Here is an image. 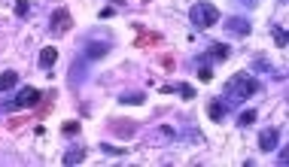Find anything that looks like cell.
<instances>
[{
  "instance_id": "obj_1",
  "label": "cell",
  "mask_w": 289,
  "mask_h": 167,
  "mask_svg": "<svg viewBox=\"0 0 289 167\" xmlns=\"http://www.w3.org/2000/svg\"><path fill=\"white\" fill-rule=\"evenodd\" d=\"M259 91H262V82L256 76H250V73H234L229 82L223 85V98L229 104H240V101H247V98H253Z\"/></svg>"
},
{
  "instance_id": "obj_2",
  "label": "cell",
  "mask_w": 289,
  "mask_h": 167,
  "mask_svg": "<svg viewBox=\"0 0 289 167\" xmlns=\"http://www.w3.org/2000/svg\"><path fill=\"white\" fill-rule=\"evenodd\" d=\"M189 21H192L198 31H207V28L219 25V6L210 3V0H195L192 9H189Z\"/></svg>"
},
{
  "instance_id": "obj_3",
  "label": "cell",
  "mask_w": 289,
  "mask_h": 167,
  "mask_svg": "<svg viewBox=\"0 0 289 167\" xmlns=\"http://www.w3.org/2000/svg\"><path fill=\"white\" fill-rule=\"evenodd\" d=\"M43 94H46V91H40V88H34V85H25L12 101L3 104V110H34V107L43 101Z\"/></svg>"
},
{
  "instance_id": "obj_4",
  "label": "cell",
  "mask_w": 289,
  "mask_h": 167,
  "mask_svg": "<svg viewBox=\"0 0 289 167\" xmlns=\"http://www.w3.org/2000/svg\"><path fill=\"white\" fill-rule=\"evenodd\" d=\"M134 28V49H140V52H146V49H159L162 43H165V34H159V31H146L140 21H134L131 25Z\"/></svg>"
},
{
  "instance_id": "obj_5",
  "label": "cell",
  "mask_w": 289,
  "mask_h": 167,
  "mask_svg": "<svg viewBox=\"0 0 289 167\" xmlns=\"http://www.w3.org/2000/svg\"><path fill=\"white\" fill-rule=\"evenodd\" d=\"M70 28H73V15H70V9H67V6H58L55 12L49 15V34H52V37H64Z\"/></svg>"
},
{
  "instance_id": "obj_6",
  "label": "cell",
  "mask_w": 289,
  "mask_h": 167,
  "mask_svg": "<svg viewBox=\"0 0 289 167\" xmlns=\"http://www.w3.org/2000/svg\"><path fill=\"white\" fill-rule=\"evenodd\" d=\"M229 55H231V49L226 43H210L207 52H198V55H195V64H207V67H210V64H223Z\"/></svg>"
},
{
  "instance_id": "obj_7",
  "label": "cell",
  "mask_w": 289,
  "mask_h": 167,
  "mask_svg": "<svg viewBox=\"0 0 289 167\" xmlns=\"http://www.w3.org/2000/svg\"><path fill=\"white\" fill-rule=\"evenodd\" d=\"M226 31H229L231 37H250V21L247 18H240V15H231V18H226V25H223Z\"/></svg>"
},
{
  "instance_id": "obj_8",
  "label": "cell",
  "mask_w": 289,
  "mask_h": 167,
  "mask_svg": "<svg viewBox=\"0 0 289 167\" xmlns=\"http://www.w3.org/2000/svg\"><path fill=\"white\" fill-rule=\"evenodd\" d=\"M277 140H280V128H265L259 134V152H274Z\"/></svg>"
},
{
  "instance_id": "obj_9",
  "label": "cell",
  "mask_w": 289,
  "mask_h": 167,
  "mask_svg": "<svg viewBox=\"0 0 289 167\" xmlns=\"http://www.w3.org/2000/svg\"><path fill=\"white\" fill-rule=\"evenodd\" d=\"M162 94H180L183 101H195V88L189 82H173V85H162Z\"/></svg>"
},
{
  "instance_id": "obj_10",
  "label": "cell",
  "mask_w": 289,
  "mask_h": 167,
  "mask_svg": "<svg viewBox=\"0 0 289 167\" xmlns=\"http://www.w3.org/2000/svg\"><path fill=\"white\" fill-rule=\"evenodd\" d=\"M110 131L119 134V137H131V134H137V122L134 118H113L110 122Z\"/></svg>"
},
{
  "instance_id": "obj_11",
  "label": "cell",
  "mask_w": 289,
  "mask_h": 167,
  "mask_svg": "<svg viewBox=\"0 0 289 167\" xmlns=\"http://www.w3.org/2000/svg\"><path fill=\"white\" fill-rule=\"evenodd\" d=\"M58 61V49L55 46H46L43 52H40V58H37V64H40V70H52Z\"/></svg>"
},
{
  "instance_id": "obj_12",
  "label": "cell",
  "mask_w": 289,
  "mask_h": 167,
  "mask_svg": "<svg viewBox=\"0 0 289 167\" xmlns=\"http://www.w3.org/2000/svg\"><path fill=\"white\" fill-rule=\"evenodd\" d=\"M85 155H88V152H85V149H82V146H79V149H67V152H64V158H61V164H82V161H85Z\"/></svg>"
},
{
  "instance_id": "obj_13",
  "label": "cell",
  "mask_w": 289,
  "mask_h": 167,
  "mask_svg": "<svg viewBox=\"0 0 289 167\" xmlns=\"http://www.w3.org/2000/svg\"><path fill=\"white\" fill-rule=\"evenodd\" d=\"M226 104H219V101H210L207 104V115H210V122H223L226 118Z\"/></svg>"
},
{
  "instance_id": "obj_14",
  "label": "cell",
  "mask_w": 289,
  "mask_h": 167,
  "mask_svg": "<svg viewBox=\"0 0 289 167\" xmlns=\"http://www.w3.org/2000/svg\"><path fill=\"white\" fill-rule=\"evenodd\" d=\"M110 52V43H85V55L88 58H104Z\"/></svg>"
},
{
  "instance_id": "obj_15",
  "label": "cell",
  "mask_w": 289,
  "mask_h": 167,
  "mask_svg": "<svg viewBox=\"0 0 289 167\" xmlns=\"http://www.w3.org/2000/svg\"><path fill=\"white\" fill-rule=\"evenodd\" d=\"M119 101L128 104V107H140V104H146V94H143V91H128V94H122Z\"/></svg>"
},
{
  "instance_id": "obj_16",
  "label": "cell",
  "mask_w": 289,
  "mask_h": 167,
  "mask_svg": "<svg viewBox=\"0 0 289 167\" xmlns=\"http://www.w3.org/2000/svg\"><path fill=\"white\" fill-rule=\"evenodd\" d=\"M18 85V73L15 70H6L3 76H0V91H9V88H15Z\"/></svg>"
},
{
  "instance_id": "obj_17",
  "label": "cell",
  "mask_w": 289,
  "mask_h": 167,
  "mask_svg": "<svg viewBox=\"0 0 289 167\" xmlns=\"http://www.w3.org/2000/svg\"><path fill=\"white\" fill-rule=\"evenodd\" d=\"M28 122H37L34 115H12L9 122H6V131H18L21 125H28Z\"/></svg>"
},
{
  "instance_id": "obj_18",
  "label": "cell",
  "mask_w": 289,
  "mask_h": 167,
  "mask_svg": "<svg viewBox=\"0 0 289 167\" xmlns=\"http://www.w3.org/2000/svg\"><path fill=\"white\" fill-rule=\"evenodd\" d=\"M256 115H259L256 110H243L240 115H237V128H250V125L256 122Z\"/></svg>"
},
{
  "instance_id": "obj_19",
  "label": "cell",
  "mask_w": 289,
  "mask_h": 167,
  "mask_svg": "<svg viewBox=\"0 0 289 167\" xmlns=\"http://www.w3.org/2000/svg\"><path fill=\"white\" fill-rule=\"evenodd\" d=\"M159 67H162V70H168V73H173V70H176V58L168 55V52H165V55H159Z\"/></svg>"
},
{
  "instance_id": "obj_20",
  "label": "cell",
  "mask_w": 289,
  "mask_h": 167,
  "mask_svg": "<svg viewBox=\"0 0 289 167\" xmlns=\"http://www.w3.org/2000/svg\"><path fill=\"white\" fill-rule=\"evenodd\" d=\"M12 12H15V18H25V15L31 12V3H28V0H15V6H12Z\"/></svg>"
},
{
  "instance_id": "obj_21",
  "label": "cell",
  "mask_w": 289,
  "mask_h": 167,
  "mask_svg": "<svg viewBox=\"0 0 289 167\" xmlns=\"http://www.w3.org/2000/svg\"><path fill=\"white\" fill-rule=\"evenodd\" d=\"M198 79H201V82H213V67L198 64Z\"/></svg>"
},
{
  "instance_id": "obj_22",
  "label": "cell",
  "mask_w": 289,
  "mask_h": 167,
  "mask_svg": "<svg viewBox=\"0 0 289 167\" xmlns=\"http://www.w3.org/2000/svg\"><path fill=\"white\" fill-rule=\"evenodd\" d=\"M79 131H82L79 122H64V125H61V134H67V137H70V134H79Z\"/></svg>"
},
{
  "instance_id": "obj_23",
  "label": "cell",
  "mask_w": 289,
  "mask_h": 167,
  "mask_svg": "<svg viewBox=\"0 0 289 167\" xmlns=\"http://www.w3.org/2000/svg\"><path fill=\"white\" fill-rule=\"evenodd\" d=\"M271 31H274V40H277V46H280V49H286V34H283V28H280V25H274Z\"/></svg>"
},
{
  "instance_id": "obj_24",
  "label": "cell",
  "mask_w": 289,
  "mask_h": 167,
  "mask_svg": "<svg viewBox=\"0 0 289 167\" xmlns=\"http://www.w3.org/2000/svg\"><path fill=\"white\" fill-rule=\"evenodd\" d=\"M101 149H104V152H107V155H125V152H128V149H125V146H110V143H104V146H101Z\"/></svg>"
},
{
  "instance_id": "obj_25",
  "label": "cell",
  "mask_w": 289,
  "mask_h": 167,
  "mask_svg": "<svg viewBox=\"0 0 289 167\" xmlns=\"http://www.w3.org/2000/svg\"><path fill=\"white\" fill-rule=\"evenodd\" d=\"M113 3H116V6H125V0H113Z\"/></svg>"
},
{
  "instance_id": "obj_26",
  "label": "cell",
  "mask_w": 289,
  "mask_h": 167,
  "mask_svg": "<svg viewBox=\"0 0 289 167\" xmlns=\"http://www.w3.org/2000/svg\"><path fill=\"white\" fill-rule=\"evenodd\" d=\"M140 3H143V6H146V3H152V0H140Z\"/></svg>"
}]
</instances>
